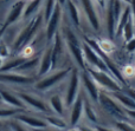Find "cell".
<instances>
[{
	"label": "cell",
	"instance_id": "obj_46",
	"mask_svg": "<svg viewBox=\"0 0 135 131\" xmlns=\"http://www.w3.org/2000/svg\"><path fill=\"white\" fill-rule=\"evenodd\" d=\"M1 131H12V130H11V129H9V128H8V127H6V128H5V129H2Z\"/></svg>",
	"mask_w": 135,
	"mask_h": 131
},
{
	"label": "cell",
	"instance_id": "obj_10",
	"mask_svg": "<svg viewBox=\"0 0 135 131\" xmlns=\"http://www.w3.org/2000/svg\"><path fill=\"white\" fill-rule=\"evenodd\" d=\"M17 95L23 101V103L25 104V106L27 109H32L36 112L44 113V115L52 113L49 108V104L43 101L42 98H39V97L35 96L32 93H27V92H18Z\"/></svg>",
	"mask_w": 135,
	"mask_h": 131
},
{
	"label": "cell",
	"instance_id": "obj_16",
	"mask_svg": "<svg viewBox=\"0 0 135 131\" xmlns=\"http://www.w3.org/2000/svg\"><path fill=\"white\" fill-rule=\"evenodd\" d=\"M13 119L18 120L20 124L25 125L28 129H40V128H47V123L43 119V117H37V116H32L30 113H18Z\"/></svg>",
	"mask_w": 135,
	"mask_h": 131
},
{
	"label": "cell",
	"instance_id": "obj_38",
	"mask_svg": "<svg viewBox=\"0 0 135 131\" xmlns=\"http://www.w3.org/2000/svg\"><path fill=\"white\" fill-rule=\"evenodd\" d=\"M95 2L97 4L98 8L105 9V6H107V2H105V0H95Z\"/></svg>",
	"mask_w": 135,
	"mask_h": 131
},
{
	"label": "cell",
	"instance_id": "obj_19",
	"mask_svg": "<svg viewBox=\"0 0 135 131\" xmlns=\"http://www.w3.org/2000/svg\"><path fill=\"white\" fill-rule=\"evenodd\" d=\"M0 93H1V98H2V104L7 105L9 108H14V109H19V110H27V108L25 106V104L23 103L19 96L14 92L9 91V90L5 89V87L0 86Z\"/></svg>",
	"mask_w": 135,
	"mask_h": 131
},
{
	"label": "cell",
	"instance_id": "obj_9",
	"mask_svg": "<svg viewBox=\"0 0 135 131\" xmlns=\"http://www.w3.org/2000/svg\"><path fill=\"white\" fill-rule=\"evenodd\" d=\"M82 49H83L84 60H85V69L91 67V69H96V70L103 71V72H108L107 66H105L104 61L102 60L101 56L98 54V52L95 51L85 40L82 41Z\"/></svg>",
	"mask_w": 135,
	"mask_h": 131
},
{
	"label": "cell",
	"instance_id": "obj_35",
	"mask_svg": "<svg viewBox=\"0 0 135 131\" xmlns=\"http://www.w3.org/2000/svg\"><path fill=\"white\" fill-rule=\"evenodd\" d=\"M77 128L79 129V131H96L94 127H90V125H86V124H79Z\"/></svg>",
	"mask_w": 135,
	"mask_h": 131
},
{
	"label": "cell",
	"instance_id": "obj_2",
	"mask_svg": "<svg viewBox=\"0 0 135 131\" xmlns=\"http://www.w3.org/2000/svg\"><path fill=\"white\" fill-rule=\"evenodd\" d=\"M61 34L65 43L66 52L74 60L75 66H77L79 70H85V60H84L83 49H82V40L70 26H65L62 28Z\"/></svg>",
	"mask_w": 135,
	"mask_h": 131
},
{
	"label": "cell",
	"instance_id": "obj_20",
	"mask_svg": "<svg viewBox=\"0 0 135 131\" xmlns=\"http://www.w3.org/2000/svg\"><path fill=\"white\" fill-rule=\"evenodd\" d=\"M49 108L54 115H57V116H59V117L64 118L68 108L65 105V101H64L63 95L62 93L52 95L49 98Z\"/></svg>",
	"mask_w": 135,
	"mask_h": 131
},
{
	"label": "cell",
	"instance_id": "obj_8",
	"mask_svg": "<svg viewBox=\"0 0 135 131\" xmlns=\"http://www.w3.org/2000/svg\"><path fill=\"white\" fill-rule=\"evenodd\" d=\"M79 2H81L82 12L85 15L90 27L98 32L101 30V18L97 4L95 2V0H79Z\"/></svg>",
	"mask_w": 135,
	"mask_h": 131
},
{
	"label": "cell",
	"instance_id": "obj_32",
	"mask_svg": "<svg viewBox=\"0 0 135 131\" xmlns=\"http://www.w3.org/2000/svg\"><path fill=\"white\" fill-rule=\"evenodd\" d=\"M117 131H135V127L132 124H129L128 122H124V120H120L116 123V128Z\"/></svg>",
	"mask_w": 135,
	"mask_h": 131
},
{
	"label": "cell",
	"instance_id": "obj_23",
	"mask_svg": "<svg viewBox=\"0 0 135 131\" xmlns=\"http://www.w3.org/2000/svg\"><path fill=\"white\" fill-rule=\"evenodd\" d=\"M110 93V92H109ZM112 96L114 97L115 99L117 101V103L124 109V110H135V102L134 99H132L126 92L122 91H116L113 92Z\"/></svg>",
	"mask_w": 135,
	"mask_h": 131
},
{
	"label": "cell",
	"instance_id": "obj_39",
	"mask_svg": "<svg viewBox=\"0 0 135 131\" xmlns=\"http://www.w3.org/2000/svg\"><path fill=\"white\" fill-rule=\"evenodd\" d=\"M126 113H127L129 119L135 122V110H126Z\"/></svg>",
	"mask_w": 135,
	"mask_h": 131
},
{
	"label": "cell",
	"instance_id": "obj_34",
	"mask_svg": "<svg viewBox=\"0 0 135 131\" xmlns=\"http://www.w3.org/2000/svg\"><path fill=\"white\" fill-rule=\"evenodd\" d=\"M126 50L128 52H135V38L126 43Z\"/></svg>",
	"mask_w": 135,
	"mask_h": 131
},
{
	"label": "cell",
	"instance_id": "obj_13",
	"mask_svg": "<svg viewBox=\"0 0 135 131\" xmlns=\"http://www.w3.org/2000/svg\"><path fill=\"white\" fill-rule=\"evenodd\" d=\"M25 6H26V1H24V0H18L17 2H14V4L9 7L8 12H7L5 21H4V24H2V27L7 30L9 26L14 25L18 20L23 19Z\"/></svg>",
	"mask_w": 135,
	"mask_h": 131
},
{
	"label": "cell",
	"instance_id": "obj_43",
	"mask_svg": "<svg viewBox=\"0 0 135 131\" xmlns=\"http://www.w3.org/2000/svg\"><path fill=\"white\" fill-rule=\"evenodd\" d=\"M57 2H58L59 5H62V6H63V5H65L66 0H57Z\"/></svg>",
	"mask_w": 135,
	"mask_h": 131
},
{
	"label": "cell",
	"instance_id": "obj_1",
	"mask_svg": "<svg viewBox=\"0 0 135 131\" xmlns=\"http://www.w3.org/2000/svg\"><path fill=\"white\" fill-rule=\"evenodd\" d=\"M43 24H44L43 13L42 12H38L35 17L31 18V20L28 21L27 25L19 32V34L16 35L13 43H12L11 52H18V53H20L24 49H26L28 43L32 41V39L37 35V33L39 32Z\"/></svg>",
	"mask_w": 135,
	"mask_h": 131
},
{
	"label": "cell",
	"instance_id": "obj_6",
	"mask_svg": "<svg viewBox=\"0 0 135 131\" xmlns=\"http://www.w3.org/2000/svg\"><path fill=\"white\" fill-rule=\"evenodd\" d=\"M81 70L77 66H74L70 72L69 80H68V85L65 92H64V101H65L66 108H71L72 104L75 103V101L77 99V97L81 93Z\"/></svg>",
	"mask_w": 135,
	"mask_h": 131
},
{
	"label": "cell",
	"instance_id": "obj_24",
	"mask_svg": "<svg viewBox=\"0 0 135 131\" xmlns=\"http://www.w3.org/2000/svg\"><path fill=\"white\" fill-rule=\"evenodd\" d=\"M66 6H68V11H69V15L71 21L74 23V25L76 27L81 26V12H79V7L74 0H66Z\"/></svg>",
	"mask_w": 135,
	"mask_h": 131
},
{
	"label": "cell",
	"instance_id": "obj_21",
	"mask_svg": "<svg viewBox=\"0 0 135 131\" xmlns=\"http://www.w3.org/2000/svg\"><path fill=\"white\" fill-rule=\"evenodd\" d=\"M39 61H40V57L36 56V57H30L27 58L16 71H12V72H18L21 75H26L30 76V72L35 70H38V66H39Z\"/></svg>",
	"mask_w": 135,
	"mask_h": 131
},
{
	"label": "cell",
	"instance_id": "obj_45",
	"mask_svg": "<svg viewBox=\"0 0 135 131\" xmlns=\"http://www.w3.org/2000/svg\"><path fill=\"white\" fill-rule=\"evenodd\" d=\"M5 127V123H4V120H1L0 119V129H2V128Z\"/></svg>",
	"mask_w": 135,
	"mask_h": 131
},
{
	"label": "cell",
	"instance_id": "obj_41",
	"mask_svg": "<svg viewBox=\"0 0 135 131\" xmlns=\"http://www.w3.org/2000/svg\"><path fill=\"white\" fill-rule=\"evenodd\" d=\"M31 131H54L52 129H50V127L47 128H40V129H30Z\"/></svg>",
	"mask_w": 135,
	"mask_h": 131
},
{
	"label": "cell",
	"instance_id": "obj_17",
	"mask_svg": "<svg viewBox=\"0 0 135 131\" xmlns=\"http://www.w3.org/2000/svg\"><path fill=\"white\" fill-rule=\"evenodd\" d=\"M52 71V45L49 44L45 47L44 52L40 56V61L39 66L37 70V76L38 78H42L44 76L49 75Z\"/></svg>",
	"mask_w": 135,
	"mask_h": 131
},
{
	"label": "cell",
	"instance_id": "obj_12",
	"mask_svg": "<svg viewBox=\"0 0 135 131\" xmlns=\"http://www.w3.org/2000/svg\"><path fill=\"white\" fill-rule=\"evenodd\" d=\"M36 79L32 76L21 75L18 72H0V84L30 85L35 84Z\"/></svg>",
	"mask_w": 135,
	"mask_h": 131
},
{
	"label": "cell",
	"instance_id": "obj_37",
	"mask_svg": "<svg viewBox=\"0 0 135 131\" xmlns=\"http://www.w3.org/2000/svg\"><path fill=\"white\" fill-rule=\"evenodd\" d=\"M94 128L96 129V131H117L116 129H113V128H108V127H103V125H100V124L95 125Z\"/></svg>",
	"mask_w": 135,
	"mask_h": 131
},
{
	"label": "cell",
	"instance_id": "obj_48",
	"mask_svg": "<svg viewBox=\"0 0 135 131\" xmlns=\"http://www.w3.org/2000/svg\"><path fill=\"white\" fill-rule=\"evenodd\" d=\"M0 104H2V98H1V93H0Z\"/></svg>",
	"mask_w": 135,
	"mask_h": 131
},
{
	"label": "cell",
	"instance_id": "obj_27",
	"mask_svg": "<svg viewBox=\"0 0 135 131\" xmlns=\"http://www.w3.org/2000/svg\"><path fill=\"white\" fill-rule=\"evenodd\" d=\"M83 116L85 117V119L88 120L89 123H93V124L97 125L98 119H97V115H96V111L94 110L93 105H91L90 101L86 99L85 102V97H84V113Z\"/></svg>",
	"mask_w": 135,
	"mask_h": 131
},
{
	"label": "cell",
	"instance_id": "obj_47",
	"mask_svg": "<svg viewBox=\"0 0 135 131\" xmlns=\"http://www.w3.org/2000/svg\"><path fill=\"white\" fill-rule=\"evenodd\" d=\"M121 1H123L124 4H128V5H129V2H131V0H121Z\"/></svg>",
	"mask_w": 135,
	"mask_h": 131
},
{
	"label": "cell",
	"instance_id": "obj_11",
	"mask_svg": "<svg viewBox=\"0 0 135 131\" xmlns=\"http://www.w3.org/2000/svg\"><path fill=\"white\" fill-rule=\"evenodd\" d=\"M81 84L83 87L85 96L91 103H98V97H100V87L97 86L96 82L93 79L88 70H81Z\"/></svg>",
	"mask_w": 135,
	"mask_h": 131
},
{
	"label": "cell",
	"instance_id": "obj_4",
	"mask_svg": "<svg viewBox=\"0 0 135 131\" xmlns=\"http://www.w3.org/2000/svg\"><path fill=\"white\" fill-rule=\"evenodd\" d=\"M98 104L102 106V109L110 115L112 117L116 118L117 122L120 120H127L129 119L128 116L126 113V110L117 103V101L112 96V93L109 92H100V97H98Z\"/></svg>",
	"mask_w": 135,
	"mask_h": 131
},
{
	"label": "cell",
	"instance_id": "obj_42",
	"mask_svg": "<svg viewBox=\"0 0 135 131\" xmlns=\"http://www.w3.org/2000/svg\"><path fill=\"white\" fill-rule=\"evenodd\" d=\"M5 32H6V28H4V27L1 26V27H0V39L2 38V35H4Z\"/></svg>",
	"mask_w": 135,
	"mask_h": 131
},
{
	"label": "cell",
	"instance_id": "obj_14",
	"mask_svg": "<svg viewBox=\"0 0 135 131\" xmlns=\"http://www.w3.org/2000/svg\"><path fill=\"white\" fill-rule=\"evenodd\" d=\"M51 45H52V71H54L61 64L64 52L66 51L65 43H64V39L61 34V31L55 35Z\"/></svg>",
	"mask_w": 135,
	"mask_h": 131
},
{
	"label": "cell",
	"instance_id": "obj_25",
	"mask_svg": "<svg viewBox=\"0 0 135 131\" xmlns=\"http://www.w3.org/2000/svg\"><path fill=\"white\" fill-rule=\"evenodd\" d=\"M43 4H44V0H31L28 4H26L25 9H24V14H23L24 20H28L32 17H35L39 12V7Z\"/></svg>",
	"mask_w": 135,
	"mask_h": 131
},
{
	"label": "cell",
	"instance_id": "obj_26",
	"mask_svg": "<svg viewBox=\"0 0 135 131\" xmlns=\"http://www.w3.org/2000/svg\"><path fill=\"white\" fill-rule=\"evenodd\" d=\"M26 59L27 58H25V57L18 56V57H16V58L11 59L9 61H6V63H4V65L0 67V72H12V71H16Z\"/></svg>",
	"mask_w": 135,
	"mask_h": 131
},
{
	"label": "cell",
	"instance_id": "obj_30",
	"mask_svg": "<svg viewBox=\"0 0 135 131\" xmlns=\"http://www.w3.org/2000/svg\"><path fill=\"white\" fill-rule=\"evenodd\" d=\"M21 111L24 110H19V109H14V108H1L0 106V119L1 120H5V119H8V118H14L18 113H20Z\"/></svg>",
	"mask_w": 135,
	"mask_h": 131
},
{
	"label": "cell",
	"instance_id": "obj_29",
	"mask_svg": "<svg viewBox=\"0 0 135 131\" xmlns=\"http://www.w3.org/2000/svg\"><path fill=\"white\" fill-rule=\"evenodd\" d=\"M56 4H57V0H44V4H43L44 6H43V9H42L44 24H46L47 20L50 19L55 7H56Z\"/></svg>",
	"mask_w": 135,
	"mask_h": 131
},
{
	"label": "cell",
	"instance_id": "obj_28",
	"mask_svg": "<svg viewBox=\"0 0 135 131\" xmlns=\"http://www.w3.org/2000/svg\"><path fill=\"white\" fill-rule=\"evenodd\" d=\"M121 37L123 38V41H126V43L132 40L133 38H135V25H134V21L132 19V17L128 20V23L126 24V26L123 27V30H122Z\"/></svg>",
	"mask_w": 135,
	"mask_h": 131
},
{
	"label": "cell",
	"instance_id": "obj_15",
	"mask_svg": "<svg viewBox=\"0 0 135 131\" xmlns=\"http://www.w3.org/2000/svg\"><path fill=\"white\" fill-rule=\"evenodd\" d=\"M84 113V93H79L75 103L70 108L69 127H78Z\"/></svg>",
	"mask_w": 135,
	"mask_h": 131
},
{
	"label": "cell",
	"instance_id": "obj_7",
	"mask_svg": "<svg viewBox=\"0 0 135 131\" xmlns=\"http://www.w3.org/2000/svg\"><path fill=\"white\" fill-rule=\"evenodd\" d=\"M62 20H63V6L57 2L51 17L47 20V23L45 24V37H46V40L49 44L52 43L55 35L61 30Z\"/></svg>",
	"mask_w": 135,
	"mask_h": 131
},
{
	"label": "cell",
	"instance_id": "obj_18",
	"mask_svg": "<svg viewBox=\"0 0 135 131\" xmlns=\"http://www.w3.org/2000/svg\"><path fill=\"white\" fill-rule=\"evenodd\" d=\"M105 28H107V34L110 40L115 38V31H116L117 19L115 17L114 12V0H108L107 6H105Z\"/></svg>",
	"mask_w": 135,
	"mask_h": 131
},
{
	"label": "cell",
	"instance_id": "obj_36",
	"mask_svg": "<svg viewBox=\"0 0 135 131\" xmlns=\"http://www.w3.org/2000/svg\"><path fill=\"white\" fill-rule=\"evenodd\" d=\"M129 6H131V17H132V19H133L134 25H135V0H131Z\"/></svg>",
	"mask_w": 135,
	"mask_h": 131
},
{
	"label": "cell",
	"instance_id": "obj_40",
	"mask_svg": "<svg viewBox=\"0 0 135 131\" xmlns=\"http://www.w3.org/2000/svg\"><path fill=\"white\" fill-rule=\"evenodd\" d=\"M126 93L132 99H134V102H135V90L134 89H127L126 90Z\"/></svg>",
	"mask_w": 135,
	"mask_h": 131
},
{
	"label": "cell",
	"instance_id": "obj_22",
	"mask_svg": "<svg viewBox=\"0 0 135 131\" xmlns=\"http://www.w3.org/2000/svg\"><path fill=\"white\" fill-rule=\"evenodd\" d=\"M43 119L47 123V125L56 130H66L69 128V123L65 122L63 117H59L54 113H49V115H44Z\"/></svg>",
	"mask_w": 135,
	"mask_h": 131
},
{
	"label": "cell",
	"instance_id": "obj_31",
	"mask_svg": "<svg viewBox=\"0 0 135 131\" xmlns=\"http://www.w3.org/2000/svg\"><path fill=\"white\" fill-rule=\"evenodd\" d=\"M7 127H8L12 131H31L30 129H28V128H26L25 125L20 124L18 120L13 119V118L11 119V122L8 123V125H7Z\"/></svg>",
	"mask_w": 135,
	"mask_h": 131
},
{
	"label": "cell",
	"instance_id": "obj_5",
	"mask_svg": "<svg viewBox=\"0 0 135 131\" xmlns=\"http://www.w3.org/2000/svg\"><path fill=\"white\" fill-rule=\"evenodd\" d=\"M88 72L90 73V76L93 77V79L96 82L97 86L101 90H103L104 92H116V91H122L123 87L122 85L113 77L110 73L108 72H103V71L96 70V69H91V67H86Z\"/></svg>",
	"mask_w": 135,
	"mask_h": 131
},
{
	"label": "cell",
	"instance_id": "obj_44",
	"mask_svg": "<svg viewBox=\"0 0 135 131\" xmlns=\"http://www.w3.org/2000/svg\"><path fill=\"white\" fill-rule=\"evenodd\" d=\"M4 63H5V61H4V58H2V57L0 56V67H1V66L4 65Z\"/></svg>",
	"mask_w": 135,
	"mask_h": 131
},
{
	"label": "cell",
	"instance_id": "obj_49",
	"mask_svg": "<svg viewBox=\"0 0 135 131\" xmlns=\"http://www.w3.org/2000/svg\"><path fill=\"white\" fill-rule=\"evenodd\" d=\"M1 130H2V129H0V131H1Z\"/></svg>",
	"mask_w": 135,
	"mask_h": 131
},
{
	"label": "cell",
	"instance_id": "obj_33",
	"mask_svg": "<svg viewBox=\"0 0 135 131\" xmlns=\"http://www.w3.org/2000/svg\"><path fill=\"white\" fill-rule=\"evenodd\" d=\"M9 53H11V47H8L6 45V43L4 41V39H0V56L2 57L4 59L8 58Z\"/></svg>",
	"mask_w": 135,
	"mask_h": 131
},
{
	"label": "cell",
	"instance_id": "obj_3",
	"mask_svg": "<svg viewBox=\"0 0 135 131\" xmlns=\"http://www.w3.org/2000/svg\"><path fill=\"white\" fill-rule=\"evenodd\" d=\"M72 67L74 66H70V67H62L58 69V70H54L49 73V75L44 76V77L39 78L38 80L35 82V89L39 92H45L49 91V90L56 87L58 84H61L62 82L70 76V72H71Z\"/></svg>",
	"mask_w": 135,
	"mask_h": 131
}]
</instances>
